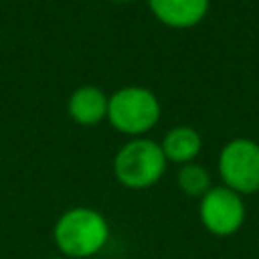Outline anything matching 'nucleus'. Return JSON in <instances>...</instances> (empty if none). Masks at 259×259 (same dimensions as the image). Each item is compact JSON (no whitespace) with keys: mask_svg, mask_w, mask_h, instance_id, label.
Here are the masks:
<instances>
[{"mask_svg":"<svg viewBox=\"0 0 259 259\" xmlns=\"http://www.w3.org/2000/svg\"><path fill=\"white\" fill-rule=\"evenodd\" d=\"M160 101L148 89L140 85H127L117 89L109 97L107 119L125 136H144L160 119Z\"/></svg>","mask_w":259,"mask_h":259,"instance_id":"obj_3","label":"nucleus"},{"mask_svg":"<svg viewBox=\"0 0 259 259\" xmlns=\"http://www.w3.org/2000/svg\"><path fill=\"white\" fill-rule=\"evenodd\" d=\"M200 223L217 237H229L237 233L245 221V204L239 192L227 186H212L198 206Z\"/></svg>","mask_w":259,"mask_h":259,"instance_id":"obj_5","label":"nucleus"},{"mask_svg":"<svg viewBox=\"0 0 259 259\" xmlns=\"http://www.w3.org/2000/svg\"><path fill=\"white\" fill-rule=\"evenodd\" d=\"M219 174L223 186L239 192H259V144L249 138H235L219 154Z\"/></svg>","mask_w":259,"mask_h":259,"instance_id":"obj_4","label":"nucleus"},{"mask_svg":"<svg viewBox=\"0 0 259 259\" xmlns=\"http://www.w3.org/2000/svg\"><path fill=\"white\" fill-rule=\"evenodd\" d=\"M53 237L57 249L67 259H85L97 255L105 247L109 225L101 212L87 206H75L57 219Z\"/></svg>","mask_w":259,"mask_h":259,"instance_id":"obj_1","label":"nucleus"},{"mask_svg":"<svg viewBox=\"0 0 259 259\" xmlns=\"http://www.w3.org/2000/svg\"><path fill=\"white\" fill-rule=\"evenodd\" d=\"M176 182L180 186V190L188 196H204L212 186H210V174L204 166L188 162L182 164V168L176 174Z\"/></svg>","mask_w":259,"mask_h":259,"instance_id":"obj_9","label":"nucleus"},{"mask_svg":"<svg viewBox=\"0 0 259 259\" xmlns=\"http://www.w3.org/2000/svg\"><path fill=\"white\" fill-rule=\"evenodd\" d=\"M113 2H134V0H113Z\"/></svg>","mask_w":259,"mask_h":259,"instance_id":"obj_10","label":"nucleus"},{"mask_svg":"<svg viewBox=\"0 0 259 259\" xmlns=\"http://www.w3.org/2000/svg\"><path fill=\"white\" fill-rule=\"evenodd\" d=\"M107 105H109V97L99 87L81 85L71 93L67 109L75 123L97 125L99 121L107 119Z\"/></svg>","mask_w":259,"mask_h":259,"instance_id":"obj_7","label":"nucleus"},{"mask_svg":"<svg viewBox=\"0 0 259 259\" xmlns=\"http://www.w3.org/2000/svg\"><path fill=\"white\" fill-rule=\"evenodd\" d=\"M53 259H67V257H53Z\"/></svg>","mask_w":259,"mask_h":259,"instance_id":"obj_11","label":"nucleus"},{"mask_svg":"<svg viewBox=\"0 0 259 259\" xmlns=\"http://www.w3.org/2000/svg\"><path fill=\"white\" fill-rule=\"evenodd\" d=\"M152 14L170 28H192L208 12V0H148Z\"/></svg>","mask_w":259,"mask_h":259,"instance_id":"obj_6","label":"nucleus"},{"mask_svg":"<svg viewBox=\"0 0 259 259\" xmlns=\"http://www.w3.org/2000/svg\"><path fill=\"white\" fill-rule=\"evenodd\" d=\"M160 146H162V152L168 162L188 164V162H194V158L200 154L202 138L194 127L176 125L164 136Z\"/></svg>","mask_w":259,"mask_h":259,"instance_id":"obj_8","label":"nucleus"},{"mask_svg":"<svg viewBox=\"0 0 259 259\" xmlns=\"http://www.w3.org/2000/svg\"><path fill=\"white\" fill-rule=\"evenodd\" d=\"M166 164L168 160L158 142L134 138L117 150L113 158V174L125 188L144 190L162 178Z\"/></svg>","mask_w":259,"mask_h":259,"instance_id":"obj_2","label":"nucleus"}]
</instances>
